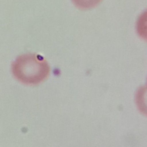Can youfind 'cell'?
<instances>
[{
  "instance_id": "6da1fadb",
  "label": "cell",
  "mask_w": 147,
  "mask_h": 147,
  "mask_svg": "<svg viewBox=\"0 0 147 147\" xmlns=\"http://www.w3.org/2000/svg\"><path fill=\"white\" fill-rule=\"evenodd\" d=\"M11 69L18 80L28 85L41 83L47 78L50 72L47 62L33 53L19 56L13 63Z\"/></svg>"
},
{
  "instance_id": "7a4b0ae2",
  "label": "cell",
  "mask_w": 147,
  "mask_h": 147,
  "mask_svg": "<svg viewBox=\"0 0 147 147\" xmlns=\"http://www.w3.org/2000/svg\"><path fill=\"white\" fill-rule=\"evenodd\" d=\"M78 8L80 9H88L97 6L102 0H71Z\"/></svg>"
}]
</instances>
